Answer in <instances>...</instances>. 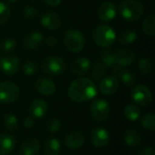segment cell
Here are the masks:
<instances>
[{
  "instance_id": "cell-1",
  "label": "cell",
  "mask_w": 155,
  "mask_h": 155,
  "mask_svg": "<svg viewBox=\"0 0 155 155\" xmlns=\"http://www.w3.org/2000/svg\"><path fill=\"white\" fill-rule=\"evenodd\" d=\"M97 94V88L94 83L84 77L75 79L68 88L69 97L77 103H84L92 100Z\"/></svg>"
},
{
  "instance_id": "cell-2",
  "label": "cell",
  "mask_w": 155,
  "mask_h": 155,
  "mask_svg": "<svg viewBox=\"0 0 155 155\" xmlns=\"http://www.w3.org/2000/svg\"><path fill=\"white\" fill-rule=\"evenodd\" d=\"M144 7L142 3L136 0H124L119 5L121 16L128 22L137 21L143 14Z\"/></svg>"
},
{
  "instance_id": "cell-3",
  "label": "cell",
  "mask_w": 155,
  "mask_h": 155,
  "mask_svg": "<svg viewBox=\"0 0 155 155\" xmlns=\"http://www.w3.org/2000/svg\"><path fill=\"white\" fill-rule=\"evenodd\" d=\"M93 39L94 43L104 48L111 46L116 38L114 30L107 25H99L93 31Z\"/></svg>"
},
{
  "instance_id": "cell-4",
  "label": "cell",
  "mask_w": 155,
  "mask_h": 155,
  "mask_svg": "<svg viewBox=\"0 0 155 155\" xmlns=\"http://www.w3.org/2000/svg\"><path fill=\"white\" fill-rule=\"evenodd\" d=\"M64 43L65 47L72 53H79L85 45L84 35L76 29H69L64 35Z\"/></svg>"
},
{
  "instance_id": "cell-5",
  "label": "cell",
  "mask_w": 155,
  "mask_h": 155,
  "mask_svg": "<svg viewBox=\"0 0 155 155\" xmlns=\"http://www.w3.org/2000/svg\"><path fill=\"white\" fill-rule=\"evenodd\" d=\"M42 70L49 75H60L66 69V64L62 57L52 55L45 58L42 63Z\"/></svg>"
},
{
  "instance_id": "cell-6",
  "label": "cell",
  "mask_w": 155,
  "mask_h": 155,
  "mask_svg": "<svg viewBox=\"0 0 155 155\" xmlns=\"http://www.w3.org/2000/svg\"><path fill=\"white\" fill-rule=\"evenodd\" d=\"M20 95L18 86L10 81H5L0 84V103L11 104L15 102Z\"/></svg>"
},
{
  "instance_id": "cell-7",
  "label": "cell",
  "mask_w": 155,
  "mask_h": 155,
  "mask_svg": "<svg viewBox=\"0 0 155 155\" xmlns=\"http://www.w3.org/2000/svg\"><path fill=\"white\" fill-rule=\"evenodd\" d=\"M110 105L104 99L94 100L90 106V114L94 120L97 122L105 121L110 114Z\"/></svg>"
},
{
  "instance_id": "cell-8",
  "label": "cell",
  "mask_w": 155,
  "mask_h": 155,
  "mask_svg": "<svg viewBox=\"0 0 155 155\" xmlns=\"http://www.w3.org/2000/svg\"><path fill=\"white\" fill-rule=\"evenodd\" d=\"M131 97L136 104L143 107L149 106L153 103V94L150 89L143 84L136 85L131 93Z\"/></svg>"
},
{
  "instance_id": "cell-9",
  "label": "cell",
  "mask_w": 155,
  "mask_h": 155,
  "mask_svg": "<svg viewBox=\"0 0 155 155\" xmlns=\"http://www.w3.org/2000/svg\"><path fill=\"white\" fill-rule=\"evenodd\" d=\"M90 137H91V142L93 145L98 149L105 148L109 144L110 140H111L108 131L102 127L94 128L91 131Z\"/></svg>"
},
{
  "instance_id": "cell-10",
  "label": "cell",
  "mask_w": 155,
  "mask_h": 155,
  "mask_svg": "<svg viewBox=\"0 0 155 155\" xmlns=\"http://www.w3.org/2000/svg\"><path fill=\"white\" fill-rule=\"evenodd\" d=\"M85 143V137L83 133L79 131H73L69 133L64 139L65 146L72 151L80 149Z\"/></svg>"
},
{
  "instance_id": "cell-11",
  "label": "cell",
  "mask_w": 155,
  "mask_h": 155,
  "mask_svg": "<svg viewBox=\"0 0 155 155\" xmlns=\"http://www.w3.org/2000/svg\"><path fill=\"white\" fill-rule=\"evenodd\" d=\"M117 14V7L112 2H104L100 5L97 10L98 17L104 22H109L113 20Z\"/></svg>"
},
{
  "instance_id": "cell-12",
  "label": "cell",
  "mask_w": 155,
  "mask_h": 155,
  "mask_svg": "<svg viewBox=\"0 0 155 155\" xmlns=\"http://www.w3.org/2000/svg\"><path fill=\"white\" fill-rule=\"evenodd\" d=\"M19 67V59L15 55L4 56L0 58V68L6 75L15 74Z\"/></svg>"
},
{
  "instance_id": "cell-13",
  "label": "cell",
  "mask_w": 155,
  "mask_h": 155,
  "mask_svg": "<svg viewBox=\"0 0 155 155\" xmlns=\"http://www.w3.org/2000/svg\"><path fill=\"white\" fill-rule=\"evenodd\" d=\"M44 35L40 32H32L28 34L23 40V46L25 49L28 51H33L39 46H41L44 43Z\"/></svg>"
},
{
  "instance_id": "cell-14",
  "label": "cell",
  "mask_w": 155,
  "mask_h": 155,
  "mask_svg": "<svg viewBox=\"0 0 155 155\" xmlns=\"http://www.w3.org/2000/svg\"><path fill=\"white\" fill-rule=\"evenodd\" d=\"M41 23L45 28H46L50 31L57 30L62 25L60 16L54 12L45 13L41 18Z\"/></svg>"
},
{
  "instance_id": "cell-15",
  "label": "cell",
  "mask_w": 155,
  "mask_h": 155,
  "mask_svg": "<svg viewBox=\"0 0 155 155\" xmlns=\"http://www.w3.org/2000/svg\"><path fill=\"white\" fill-rule=\"evenodd\" d=\"M100 91L103 94L111 95L115 94L119 89V81L114 76H107L102 79L99 85Z\"/></svg>"
},
{
  "instance_id": "cell-16",
  "label": "cell",
  "mask_w": 155,
  "mask_h": 155,
  "mask_svg": "<svg viewBox=\"0 0 155 155\" xmlns=\"http://www.w3.org/2000/svg\"><path fill=\"white\" fill-rule=\"evenodd\" d=\"M41 148V144L36 138H27L25 139L20 146L21 155H37Z\"/></svg>"
},
{
  "instance_id": "cell-17",
  "label": "cell",
  "mask_w": 155,
  "mask_h": 155,
  "mask_svg": "<svg viewBox=\"0 0 155 155\" xmlns=\"http://www.w3.org/2000/svg\"><path fill=\"white\" fill-rule=\"evenodd\" d=\"M116 64L120 67L125 68L131 65L135 60V54L130 49H123L115 52Z\"/></svg>"
},
{
  "instance_id": "cell-18",
  "label": "cell",
  "mask_w": 155,
  "mask_h": 155,
  "mask_svg": "<svg viewBox=\"0 0 155 155\" xmlns=\"http://www.w3.org/2000/svg\"><path fill=\"white\" fill-rule=\"evenodd\" d=\"M90 68L91 63L86 57H78L71 64V72L77 76H83L86 74Z\"/></svg>"
},
{
  "instance_id": "cell-19",
  "label": "cell",
  "mask_w": 155,
  "mask_h": 155,
  "mask_svg": "<svg viewBox=\"0 0 155 155\" xmlns=\"http://www.w3.org/2000/svg\"><path fill=\"white\" fill-rule=\"evenodd\" d=\"M35 88H36V91L44 96H51L55 92L54 83L51 79L45 78V77L39 78L36 81Z\"/></svg>"
},
{
  "instance_id": "cell-20",
  "label": "cell",
  "mask_w": 155,
  "mask_h": 155,
  "mask_svg": "<svg viewBox=\"0 0 155 155\" xmlns=\"http://www.w3.org/2000/svg\"><path fill=\"white\" fill-rule=\"evenodd\" d=\"M47 103L43 99H35L29 106V113L35 119L44 117L47 113Z\"/></svg>"
},
{
  "instance_id": "cell-21",
  "label": "cell",
  "mask_w": 155,
  "mask_h": 155,
  "mask_svg": "<svg viewBox=\"0 0 155 155\" xmlns=\"http://www.w3.org/2000/svg\"><path fill=\"white\" fill-rule=\"evenodd\" d=\"M15 146V137L7 133L0 134V155H8Z\"/></svg>"
},
{
  "instance_id": "cell-22",
  "label": "cell",
  "mask_w": 155,
  "mask_h": 155,
  "mask_svg": "<svg viewBox=\"0 0 155 155\" xmlns=\"http://www.w3.org/2000/svg\"><path fill=\"white\" fill-rule=\"evenodd\" d=\"M143 137L139 131L134 128H129L125 131L124 135V143L130 147V148H135L138 147L142 143Z\"/></svg>"
},
{
  "instance_id": "cell-23",
  "label": "cell",
  "mask_w": 155,
  "mask_h": 155,
  "mask_svg": "<svg viewBox=\"0 0 155 155\" xmlns=\"http://www.w3.org/2000/svg\"><path fill=\"white\" fill-rule=\"evenodd\" d=\"M114 71L116 75H118L123 83L127 86H133L135 84L136 77L135 74L131 70H125L123 67H120L118 65L114 66Z\"/></svg>"
},
{
  "instance_id": "cell-24",
  "label": "cell",
  "mask_w": 155,
  "mask_h": 155,
  "mask_svg": "<svg viewBox=\"0 0 155 155\" xmlns=\"http://www.w3.org/2000/svg\"><path fill=\"white\" fill-rule=\"evenodd\" d=\"M61 143L56 138H50L45 143L44 150L46 155H58L61 152Z\"/></svg>"
},
{
  "instance_id": "cell-25",
  "label": "cell",
  "mask_w": 155,
  "mask_h": 155,
  "mask_svg": "<svg viewBox=\"0 0 155 155\" xmlns=\"http://www.w3.org/2000/svg\"><path fill=\"white\" fill-rule=\"evenodd\" d=\"M137 39V34L132 29H125L120 33L118 36V42L122 45H129L134 43Z\"/></svg>"
},
{
  "instance_id": "cell-26",
  "label": "cell",
  "mask_w": 155,
  "mask_h": 155,
  "mask_svg": "<svg viewBox=\"0 0 155 155\" xmlns=\"http://www.w3.org/2000/svg\"><path fill=\"white\" fill-rule=\"evenodd\" d=\"M104 67L107 69L110 67H114L116 64V59H115V53H112L109 50L103 51L100 54L99 60H98Z\"/></svg>"
},
{
  "instance_id": "cell-27",
  "label": "cell",
  "mask_w": 155,
  "mask_h": 155,
  "mask_svg": "<svg viewBox=\"0 0 155 155\" xmlns=\"http://www.w3.org/2000/svg\"><path fill=\"white\" fill-rule=\"evenodd\" d=\"M4 125L6 129L10 131H17L19 128V122L17 117L13 114H5L3 118Z\"/></svg>"
},
{
  "instance_id": "cell-28",
  "label": "cell",
  "mask_w": 155,
  "mask_h": 155,
  "mask_svg": "<svg viewBox=\"0 0 155 155\" xmlns=\"http://www.w3.org/2000/svg\"><path fill=\"white\" fill-rule=\"evenodd\" d=\"M124 116L131 122L137 121L141 116V110L135 104H129L124 109Z\"/></svg>"
},
{
  "instance_id": "cell-29",
  "label": "cell",
  "mask_w": 155,
  "mask_h": 155,
  "mask_svg": "<svg viewBox=\"0 0 155 155\" xmlns=\"http://www.w3.org/2000/svg\"><path fill=\"white\" fill-rule=\"evenodd\" d=\"M143 31L146 35L153 36L155 34V16L153 14L148 15L143 23Z\"/></svg>"
},
{
  "instance_id": "cell-30",
  "label": "cell",
  "mask_w": 155,
  "mask_h": 155,
  "mask_svg": "<svg viewBox=\"0 0 155 155\" xmlns=\"http://www.w3.org/2000/svg\"><path fill=\"white\" fill-rule=\"evenodd\" d=\"M141 123L145 130H148L150 132H153L155 130V115L153 113L145 114L142 117Z\"/></svg>"
},
{
  "instance_id": "cell-31",
  "label": "cell",
  "mask_w": 155,
  "mask_h": 155,
  "mask_svg": "<svg viewBox=\"0 0 155 155\" xmlns=\"http://www.w3.org/2000/svg\"><path fill=\"white\" fill-rule=\"evenodd\" d=\"M138 70L143 75H149L153 70V64L150 59L146 57H142L138 62Z\"/></svg>"
},
{
  "instance_id": "cell-32",
  "label": "cell",
  "mask_w": 155,
  "mask_h": 155,
  "mask_svg": "<svg viewBox=\"0 0 155 155\" xmlns=\"http://www.w3.org/2000/svg\"><path fill=\"white\" fill-rule=\"evenodd\" d=\"M106 70L107 68L104 67L99 61L95 64V65L94 66L93 72H92V78L98 81V80H102L103 78H104V75L106 74Z\"/></svg>"
},
{
  "instance_id": "cell-33",
  "label": "cell",
  "mask_w": 155,
  "mask_h": 155,
  "mask_svg": "<svg viewBox=\"0 0 155 155\" xmlns=\"http://www.w3.org/2000/svg\"><path fill=\"white\" fill-rule=\"evenodd\" d=\"M17 46V43L15 41V39L12 38V37H7L5 39H4L2 41V43L0 44V48L1 50H3L5 53H9V52H13Z\"/></svg>"
},
{
  "instance_id": "cell-34",
  "label": "cell",
  "mask_w": 155,
  "mask_h": 155,
  "mask_svg": "<svg viewBox=\"0 0 155 155\" xmlns=\"http://www.w3.org/2000/svg\"><path fill=\"white\" fill-rule=\"evenodd\" d=\"M11 15V8L5 3L0 2V25L5 24Z\"/></svg>"
},
{
  "instance_id": "cell-35",
  "label": "cell",
  "mask_w": 155,
  "mask_h": 155,
  "mask_svg": "<svg viewBox=\"0 0 155 155\" xmlns=\"http://www.w3.org/2000/svg\"><path fill=\"white\" fill-rule=\"evenodd\" d=\"M61 122L59 119L57 118H51L49 119L46 124H45V128L48 131V133L50 134H54L56 132H58L61 128Z\"/></svg>"
},
{
  "instance_id": "cell-36",
  "label": "cell",
  "mask_w": 155,
  "mask_h": 155,
  "mask_svg": "<svg viewBox=\"0 0 155 155\" xmlns=\"http://www.w3.org/2000/svg\"><path fill=\"white\" fill-rule=\"evenodd\" d=\"M37 64L34 62V61H31V60H28V61H25L22 66V70L24 72L25 74L26 75H32L34 74L35 73H36L37 71Z\"/></svg>"
},
{
  "instance_id": "cell-37",
  "label": "cell",
  "mask_w": 155,
  "mask_h": 155,
  "mask_svg": "<svg viewBox=\"0 0 155 155\" xmlns=\"http://www.w3.org/2000/svg\"><path fill=\"white\" fill-rule=\"evenodd\" d=\"M23 15L27 19H34L37 16V10L33 5H27L24 8Z\"/></svg>"
},
{
  "instance_id": "cell-38",
  "label": "cell",
  "mask_w": 155,
  "mask_h": 155,
  "mask_svg": "<svg viewBox=\"0 0 155 155\" xmlns=\"http://www.w3.org/2000/svg\"><path fill=\"white\" fill-rule=\"evenodd\" d=\"M137 155H155L154 149L153 147H144L138 152Z\"/></svg>"
},
{
  "instance_id": "cell-39",
  "label": "cell",
  "mask_w": 155,
  "mask_h": 155,
  "mask_svg": "<svg viewBox=\"0 0 155 155\" xmlns=\"http://www.w3.org/2000/svg\"><path fill=\"white\" fill-rule=\"evenodd\" d=\"M35 118L33 117V116H28V117H26L25 120H24V126L25 127V128H27V129H30V128H32L34 125H35Z\"/></svg>"
},
{
  "instance_id": "cell-40",
  "label": "cell",
  "mask_w": 155,
  "mask_h": 155,
  "mask_svg": "<svg viewBox=\"0 0 155 155\" xmlns=\"http://www.w3.org/2000/svg\"><path fill=\"white\" fill-rule=\"evenodd\" d=\"M57 43H58V41L56 39V37L55 36H53V35H49L45 39V44L48 46H51V47L52 46H55L57 45Z\"/></svg>"
},
{
  "instance_id": "cell-41",
  "label": "cell",
  "mask_w": 155,
  "mask_h": 155,
  "mask_svg": "<svg viewBox=\"0 0 155 155\" xmlns=\"http://www.w3.org/2000/svg\"><path fill=\"white\" fill-rule=\"evenodd\" d=\"M61 1L62 0H45V3L46 5H48L49 6H52V7H54V6H57L61 4Z\"/></svg>"
},
{
  "instance_id": "cell-42",
  "label": "cell",
  "mask_w": 155,
  "mask_h": 155,
  "mask_svg": "<svg viewBox=\"0 0 155 155\" xmlns=\"http://www.w3.org/2000/svg\"><path fill=\"white\" fill-rule=\"evenodd\" d=\"M18 0H8V2H10V3H15V2H17Z\"/></svg>"
}]
</instances>
